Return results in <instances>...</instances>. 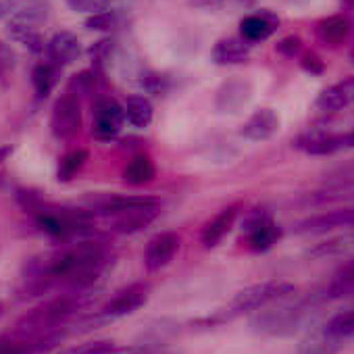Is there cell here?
Wrapping results in <instances>:
<instances>
[{"label": "cell", "instance_id": "6da1fadb", "mask_svg": "<svg viewBox=\"0 0 354 354\" xmlns=\"http://www.w3.org/2000/svg\"><path fill=\"white\" fill-rule=\"evenodd\" d=\"M111 263V250L98 240L65 244L42 261H32L24 277L21 298L48 294L55 288L84 294L92 288Z\"/></svg>", "mask_w": 354, "mask_h": 354}, {"label": "cell", "instance_id": "7a4b0ae2", "mask_svg": "<svg viewBox=\"0 0 354 354\" xmlns=\"http://www.w3.org/2000/svg\"><path fill=\"white\" fill-rule=\"evenodd\" d=\"M92 215L106 219L115 234H136L148 227L160 213V203L152 196H104L92 203Z\"/></svg>", "mask_w": 354, "mask_h": 354}, {"label": "cell", "instance_id": "3957f363", "mask_svg": "<svg viewBox=\"0 0 354 354\" xmlns=\"http://www.w3.org/2000/svg\"><path fill=\"white\" fill-rule=\"evenodd\" d=\"M294 290H296L294 283L281 281V279H269V281H261V283L248 286V288L240 290L223 310H217V315L213 319H209V323L211 325L223 323V321H230V319H234L238 315L265 308L271 302H277V300L290 296Z\"/></svg>", "mask_w": 354, "mask_h": 354}, {"label": "cell", "instance_id": "277c9868", "mask_svg": "<svg viewBox=\"0 0 354 354\" xmlns=\"http://www.w3.org/2000/svg\"><path fill=\"white\" fill-rule=\"evenodd\" d=\"M82 306H84V294L63 292V294L46 300L44 304L32 308L30 313H26L17 321V327L28 329V331H57Z\"/></svg>", "mask_w": 354, "mask_h": 354}, {"label": "cell", "instance_id": "5b68a950", "mask_svg": "<svg viewBox=\"0 0 354 354\" xmlns=\"http://www.w3.org/2000/svg\"><path fill=\"white\" fill-rule=\"evenodd\" d=\"M150 288L148 283H131L123 290H119L109 302H104L90 319V325H102L109 321H117L121 317H127L131 313H136L138 308H142L148 300Z\"/></svg>", "mask_w": 354, "mask_h": 354}, {"label": "cell", "instance_id": "8992f818", "mask_svg": "<svg viewBox=\"0 0 354 354\" xmlns=\"http://www.w3.org/2000/svg\"><path fill=\"white\" fill-rule=\"evenodd\" d=\"M82 129V100L73 92L57 98L50 111V131L59 140H71Z\"/></svg>", "mask_w": 354, "mask_h": 354}, {"label": "cell", "instance_id": "52a82bcc", "mask_svg": "<svg viewBox=\"0 0 354 354\" xmlns=\"http://www.w3.org/2000/svg\"><path fill=\"white\" fill-rule=\"evenodd\" d=\"M281 236L279 225L267 215V213H252L244 223V236L242 242L250 252H265L269 250Z\"/></svg>", "mask_w": 354, "mask_h": 354}, {"label": "cell", "instance_id": "ba28073f", "mask_svg": "<svg viewBox=\"0 0 354 354\" xmlns=\"http://www.w3.org/2000/svg\"><path fill=\"white\" fill-rule=\"evenodd\" d=\"M310 310V306L306 302L296 304V306H288V308H279V310H269L265 315H261L254 325L265 331V333H273V335H283V333H292L300 327V323L304 321L306 313Z\"/></svg>", "mask_w": 354, "mask_h": 354}, {"label": "cell", "instance_id": "9c48e42d", "mask_svg": "<svg viewBox=\"0 0 354 354\" xmlns=\"http://www.w3.org/2000/svg\"><path fill=\"white\" fill-rule=\"evenodd\" d=\"M125 121V109L115 98H100L94 104V136L100 140L115 138Z\"/></svg>", "mask_w": 354, "mask_h": 354}, {"label": "cell", "instance_id": "30bf717a", "mask_svg": "<svg viewBox=\"0 0 354 354\" xmlns=\"http://www.w3.org/2000/svg\"><path fill=\"white\" fill-rule=\"evenodd\" d=\"M180 236L173 234V232H160L156 234L148 246H146V252H144V265L148 271H160L162 267H167L173 257L180 250Z\"/></svg>", "mask_w": 354, "mask_h": 354}, {"label": "cell", "instance_id": "8fae6325", "mask_svg": "<svg viewBox=\"0 0 354 354\" xmlns=\"http://www.w3.org/2000/svg\"><path fill=\"white\" fill-rule=\"evenodd\" d=\"M350 227H354V207L308 217L298 225V232L300 234H327L333 230H350Z\"/></svg>", "mask_w": 354, "mask_h": 354}, {"label": "cell", "instance_id": "7c38bea8", "mask_svg": "<svg viewBox=\"0 0 354 354\" xmlns=\"http://www.w3.org/2000/svg\"><path fill=\"white\" fill-rule=\"evenodd\" d=\"M46 50H48V57L50 61L57 65V67H65V65H71L80 59L82 55V42L80 38L73 34V32H57L50 42L46 44Z\"/></svg>", "mask_w": 354, "mask_h": 354}, {"label": "cell", "instance_id": "4fadbf2b", "mask_svg": "<svg viewBox=\"0 0 354 354\" xmlns=\"http://www.w3.org/2000/svg\"><path fill=\"white\" fill-rule=\"evenodd\" d=\"M315 104L319 111H325V113H335V111H342V109L354 104V75L325 88L317 96Z\"/></svg>", "mask_w": 354, "mask_h": 354}, {"label": "cell", "instance_id": "5bb4252c", "mask_svg": "<svg viewBox=\"0 0 354 354\" xmlns=\"http://www.w3.org/2000/svg\"><path fill=\"white\" fill-rule=\"evenodd\" d=\"M279 129V117L273 109H259L254 111L248 121L242 125V136L248 138V140H254V142H263V140H269L277 133Z\"/></svg>", "mask_w": 354, "mask_h": 354}, {"label": "cell", "instance_id": "9a60e30c", "mask_svg": "<svg viewBox=\"0 0 354 354\" xmlns=\"http://www.w3.org/2000/svg\"><path fill=\"white\" fill-rule=\"evenodd\" d=\"M277 26H279V19H277L275 15L263 11V13H254V15L244 17V19L240 21V34H242V38H244L248 44H252V42H263V40H267V38L275 32Z\"/></svg>", "mask_w": 354, "mask_h": 354}, {"label": "cell", "instance_id": "2e32d148", "mask_svg": "<svg viewBox=\"0 0 354 354\" xmlns=\"http://www.w3.org/2000/svg\"><path fill=\"white\" fill-rule=\"evenodd\" d=\"M236 217H238V205H232L227 209H223L221 213H217L205 227H203V244L205 248H215L227 234L230 230L234 227L236 223Z\"/></svg>", "mask_w": 354, "mask_h": 354}, {"label": "cell", "instance_id": "e0dca14e", "mask_svg": "<svg viewBox=\"0 0 354 354\" xmlns=\"http://www.w3.org/2000/svg\"><path fill=\"white\" fill-rule=\"evenodd\" d=\"M250 57V44L244 38H223L213 48V61L217 65H238Z\"/></svg>", "mask_w": 354, "mask_h": 354}, {"label": "cell", "instance_id": "ac0fdd59", "mask_svg": "<svg viewBox=\"0 0 354 354\" xmlns=\"http://www.w3.org/2000/svg\"><path fill=\"white\" fill-rule=\"evenodd\" d=\"M296 146L306 152V154H315V156H323V154H331L337 148H342V136H333V133H323V131H313L302 136Z\"/></svg>", "mask_w": 354, "mask_h": 354}, {"label": "cell", "instance_id": "d6986e66", "mask_svg": "<svg viewBox=\"0 0 354 354\" xmlns=\"http://www.w3.org/2000/svg\"><path fill=\"white\" fill-rule=\"evenodd\" d=\"M317 36L321 42L329 44V46H339L350 36V21L344 15L327 17L317 26Z\"/></svg>", "mask_w": 354, "mask_h": 354}, {"label": "cell", "instance_id": "ffe728a7", "mask_svg": "<svg viewBox=\"0 0 354 354\" xmlns=\"http://www.w3.org/2000/svg\"><path fill=\"white\" fill-rule=\"evenodd\" d=\"M154 173H156V169H154L152 158L146 154H138L127 162V167L123 171V180L131 186H144L154 180Z\"/></svg>", "mask_w": 354, "mask_h": 354}, {"label": "cell", "instance_id": "44dd1931", "mask_svg": "<svg viewBox=\"0 0 354 354\" xmlns=\"http://www.w3.org/2000/svg\"><path fill=\"white\" fill-rule=\"evenodd\" d=\"M123 109H125V119L133 127H148L152 123L154 109H152V102L146 96H140V94L127 96Z\"/></svg>", "mask_w": 354, "mask_h": 354}, {"label": "cell", "instance_id": "7402d4cb", "mask_svg": "<svg viewBox=\"0 0 354 354\" xmlns=\"http://www.w3.org/2000/svg\"><path fill=\"white\" fill-rule=\"evenodd\" d=\"M250 98V86L244 82H227L217 94V106L221 111H236Z\"/></svg>", "mask_w": 354, "mask_h": 354}, {"label": "cell", "instance_id": "603a6c76", "mask_svg": "<svg viewBox=\"0 0 354 354\" xmlns=\"http://www.w3.org/2000/svg\"><path fill=\"white\" fill-rule=\"evenodd\" d=\"M323 337H327L329 342H335V344L342 339L354 337V310L333 315L323 327Z\"/></svg>", "mask_w": 354, "mask_h": 354}, {"label": "cell", "instance_id": "cb8c5ba5", "mask_svg": "<svg viewBox=\"0 0 354 354\" xmlns=\"http://www.w3.org/2000/svg\"><path fill=\"white\" fill-rule=\"evenodd\" d=\"M9 36L24 44L28 50L32 53H42L46 48V42L40 34V30L36 26H26V24H19V21H9Z\"/></svg>", "mask_w": 354, "mask_h": 354}, {"label": "cell", "instance_id": "d4e9b609", "mask_svg": "<svg viewBox=\"0 0 354 354\" xmlns=\"http://www.w3.org/2000/svg\"><path fill=\"white\" fill-rule=\"evenodd\" d=\"M59 75H61V67H57L55 63L38 65L34 69V73H32V82H34V88H36L38 96H48L50 90L57 86Z\"/></svg>", "mask_w": 354, "mask_h": 354}, {"label": "cell", "instance_id": "484cf974", "mask_svg": "<svg viewBox=\"0 0 354 354\" xmlns=\"http://www.w3.org/2000/svg\"><path fill=\"white\" fill-rule=\"evenodd\" d=\"M88 160V152L86 150H73L69 154H65L61 158V165H59V182H71L73 177L82 171V167L86 165Z\"/></svg>", "mask_w": 354, "mask_h": 354}, {"label": "cell", "instance_id": "4316f807", "mask_svg": "<svg viewBox=\"0 0 354 354\" xmlns=\"http://www.w3.org/2000/svg\"><path fill=\"white\" fill-rule=\"evenodd\" d=\"M59 354H117V346L111 339H92V342L71 346Z\"/></svg>", "mask_w": 354, "mask_h": 354}, {"label": "cell", "instance_id": "83f0119b", "mask_svg": "<svg viewBox=\"0 0 354 354\" xmlns=\"http://www.w3.org/2000/svg\"><path fill=\"white\" fill-rule=\"evenodd\" d=\"M65 3L69 5V9H71V11L96 15V13L113 11L115 0H65Z\"/></svg>", "mask_w": 354, "mask_h": 354}, {"label": "cell", "instance_id": "f1b7e54d", "mask_svg": "<svg viewBox=\"0 0 354 354\" xmlns=\"http://www.w3.org/2000/svg\"><path fill=\"white\" fill-rule=\"evenodd\" d=\"M34 3H38V0H0V19H13L17 13Z\"/></svg>", "mask_w": 354, "mask_h": 354}, {"label": "cell", "instance_id": "f546056e", "mask_svg": "<svg viewBox=\"0 0 354 354\" xmlns=\"http://www.w3.org/2000/svg\"><path fill=\"white\" fill-rule=\"evenodd\" d=\"M86 26H88V30H100V32L111 30V28L115 26V13H113V11L96 13V15H92V17L86 21Z\"/></svg>", "mask_w": 354, "mask_h": 354}, {"label": "cell", "instance_id": "4dcf8cb0", "mask_svg": "<svg viewBox=\"0 0 354 354\" xmlns=\"http://www.w3.org/2000/svg\"><path fill=\"white\" fill-rule=\"evenodd\" d=\"M13 67H15V53L7 42L0 40V77L7 75Z\"/></svg>", "mask_w": 354, "mask_h": 354}, {"label": "cell", "instance_id": "1f68e13d", "mask_svg": "<svg viewBox=\"0 0 354 354\" xmlns=\"http://www.w3.org/2000/svg\"><path fill=\"white\" fill-rule=\"evenodd\" d=\"M277 50H279L281 55H286L288 59H294V57H298L300 50H302V40H300L298 36H288V38H283V40L277 44Z\"/></svg>", "mask_w": 354, "mask_h": 354}, {"label": "cell", "instance_id": "d6a6232c", "mask_svg": "<svg viewBox=\"0 0 354 354\" xmlns=\"http://www.w3.org/2000/svg\"><path fill=\"white\" fill-rule=\"evenodd\" d=\"M302 67L308 71V73H321L323 71V61L317 57V55H306L304 59H302Z\"/></svg>", "mask_w": 354, "mask_h": 354}, {"label": "cell", "instance_id": "836d02e7", "mask_svg": "<svg viewBox=\"0 0 354 354\" xmlns=\"http://www.w3.org/2000/svg\"><path fill=\"white\" fill-rule=\"evenodd\" d=\"M342 146H354V129L346 136H342Z\"/></svg>", "mask_w": 354, "mask_h": 354}, {"label": "cell", "instance_id": "e575fe53", "mask_svg": "<svg viewBox=\"0 0 354 354\" xmlns=\"http://www.w3.org/2000/svg\"><path fill=\"white\" fill-rule=\"evenodd\" d=\"M194 3L201 5V7H215V5L223 3V0H194Z\"/></svg>", "mask_w": 354, "mask_h": 354}, {"label": "cell", "instance_id": "d590c367", "mask_svg": "<svg viewBox=\"0 0 354 354\" xmlns=\"http://www.w3.org/2000/svg\"><path fill=\"white\" fill-rule=\"evenodd\" d=\"M3 184H5V173L0 171V188H3Z\"/></svg>", "mask_w": 354, "mask_h": 354}, {"label": "cell", "instance_id": "8d00e7d4", "mask_svg": "<svg viewBox=\"0 0 354 354\" xmlns=\"http://www.w3.org/2000/svg\"><path fill=\"white\" fill-rule=\"evenodd\" d=\"M3 315H5V304L0 302V317H3Z\"/></svg>", "mask_w": 354, "mask_h": 354}, {"label": "cell", "instance_id": "74e56055", "mask_svg": "<svg viewBox=\"0 0 354 354\" xmlns=\"http://www.w3.org/2000/svg\"><path fill=\"white\" fill-rule=\"evenodd\" d=\"M304 354H308V352H304Z\"/></svg>", "mask_w": 354, "mask_h": 354}]
</instances>
